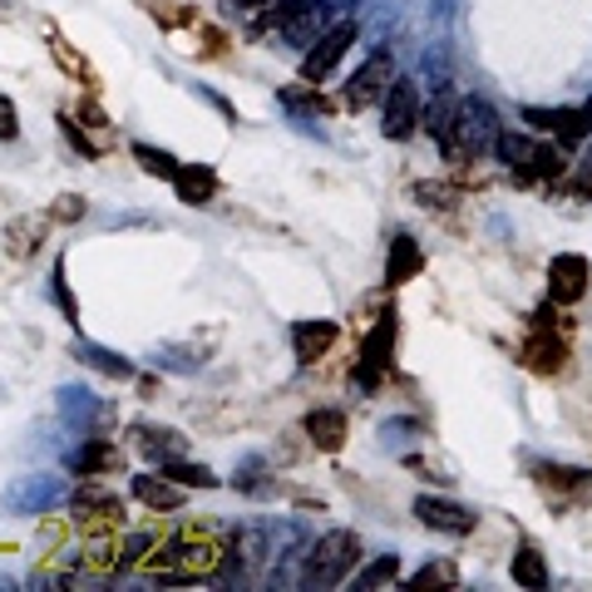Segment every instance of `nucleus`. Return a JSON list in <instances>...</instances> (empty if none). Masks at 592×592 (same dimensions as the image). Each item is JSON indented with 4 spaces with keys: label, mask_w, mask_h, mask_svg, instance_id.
Masks as SVG:
<instances>
[{
    "label": "nucleus",
    "mask_w": 592,
    "mask_h": 592,
    "mask_svg": "<svg viewBox=\"0 0 592 592\" xmlns=\"http://www.w3.org/2000/svg\"><path fill=\"white\" fill-rule=\"evenodd\" d=\"M134 499L148 504L154 514H178L183 509V484H173L168 474H134Z\"/></svg>",
    "instance_id": "obj_15"
},
{
    "label": "nucleus",
    "mask_w": 592,
    "mask_h": 592,
    "mask_svg": "<svg viewBox=\"0 0 592 592\" xmlns=\"http://www.w3.org/2000/svg\"><path fill=\"white\" fill-rule=\"evenodd\" d=\"M494 158L514 168L518 183H558V178L568 173V154L558 144L528 139V134H509V129H499Z\"/></svg>",
    "instance_id": "obj_2"
},
{
    "label": "nucleus",
    "mask_w": 592,
    "mask_h": 592,
    "mask_svg": "<svg viewBox=\"0 0 592 592\" xmlns=\"http://www.w3.org/2000/svg\"><path fill=\"white\" fill-rule=\"evenodd\" d=\"M509 573H514V583L528 588V592H543V588H548V563H543V553H538V548H528V543L509 558Z\"/></svg>",
    "instance_id": "obj_24"
},
{
    "label": "nucleus",
    "mask_w": 592,
    "mask_h": 592,
    "mask_svg": "<svg viewBox=\"0 0 592 592\" xmlns=\"http://www.w3.org/2000/svg\"><path fill=\"white\" fill-rule=\"evenodd\" d=\"M74 119H80L84 129H109V119L99 114V104H80V114H74Z\"/></svg>",
    "instance_id": "obj_37"
},
{
    "label": "nucleus",
    "mask_w": 592,
    "mask_h": 592,
    "mask_svg": "<svg viewBox=\"0 0 592 592\" xmlns=\"http://www.w3.org/2000/svg\"><path fill=\"white\" fill-rule=\"evenodd\" d=\"M306 440H311L316 450L336 454L346 444V415H341V410H331V405L311 410V415H306Z\"/></svg>",
    "instance_id": "obj_20"
},
{
    "label": "nucleus",
    "mask_w": 592,
    "mask_h": 592,
    "mask_svg": "<svg viewBox=\"0 0 592 592\" xmlns=\"http://www.w3.org/2000/svg\"><path fill=\"white\" fill-rule=\"evenodd\" d=\"M282 104H292V109H316V114H326V99L316 94V84H306V89H282Z\"/></svg>",
    "instance_id": "obj_34"
},
{
    "label": "nucleus",
    "mask_w": 592,
    "mask_h": 592,
    "mask_svg": "<svg viewBox=\"0 0 592 592\" xmlns=\"http://www.w3.org/2000/svg\"><path fill=\"white\" fill-rule=\"evenodd\" d=\"M55 302H60V311L70 316V321H80V306H74V296H70V282H65V267H55Z\"/></svg>",
    "instance_id": "obj_36"
},
{
    "label": "nucleus",
    "mask_w": 592,
    "mask_h": 592,
    "mask_svg": "<svg viewBox=\"0 0 592 592\" xmlns=\"http://www.w3.org/2000/svg\"><path fill=\"white\" fill-rule=\"evenodd\" d=\"M45 228H50V218H40V213H25V218H15L6 228V257H15V262H30L40 247H45Z\"/></svg>",
    "instance_id": "obj_14"
},
{
    "label": "nucleus",
    "mask_w": 592,
    "mask_h": 592,
    "mask_svg": "<svg viewBox=\"0 0 592 592\" xmlns=\"http://www.w3.org/2000/svg\"><path fill=\"white\" fill-rule=\"evenodd\" d=\"M84 213H89V203H84V198H74V193H60L55 203H50V213H45V218H55V222H80Z\"/></svg>",
    "instance_id": "obj_32"
},
{
    "label": "nucleus",
    "mask_w": 592,
    "mask_h": 592,
    "mask_svg": "<svg viewBox=\"0 0 592 592\" xmlns=\"http://www.w3.org/2000/svg\"><path fill=\"white\" fill-rule=\"evenodd\" d=\"M134 158H139L144 173L168 178V183H173V173H178V158L173 154H163V148H154V144H134Z\"/></svg>",
    "instance_id": "obj_28"
},
{
    "label": "nucleus",
    "mask_w": 592,
    "mask_h": 592,
    "mask_svg": "<svg viewBox=\"0 0 592 592\" xmlns=\"http://www.w3.org/2000/svg\"><path fill=\"white\" fill-rule=\"evenodd\" d=\"M70 509H74V518H94V524H124V499L94 479H84L80 489L70 494Z\"/></svg>",
    "instance_id": "obj_12"
},
{
    "label": "nucleus",
    "mask_w": 592,
    "mask_h": 592,
    "mask_svg": "<svg viewBox=\"0 0 592 592\" xmlns=\"http://www.w3.org/2000/svg\"><path fill=\"white\" fill-rule=\"evenodd\" d=\"M420 267H425V252H420V242L410 237V232H395V242H390V257H385V282H390V287H400V282L420 277Z\"/></svg>",
    "instance_id": "obj_18"
},
{
    "label": "nucleus",
    "mask_w": 592,
    "mask_h": 592,
    "mask_svg": "<svg viewBox=\"0 0 592 592\" xmlns=\"http://www.w3.org/2000/svg\"><path fill=\"white\" fill-rule=\"evenodd\" d=\"M395 578H400V558H376V563H366L356 573V588H380V583H395Z\"/></svg>",
    "instance_id": "obj_29"
},
{
    "label": "nucleus",
    "mask_w": 592,
    "mask_h": 592,
    "mask_svg": "<svg viewBox=\"0 0 592 592\" xmlns=\"http://www.w3.org/2000/svg\"><path fill=\"white\" fill-rule=\"evenodd\" d=\"M80 361H84V366H94V370H99V376H109V380H129V376H134V366L124 361V356L104 351V346H84V351H80Z\"/></svg>",
    "instance_id": "obj_27"
},
{
    "label": "nucleus",
    "mask_w": 592,
    "mask_h": 592,
    "mask_svg": "<svg viewBox=\"0 0 592 592\" xmlns=\"http://www.w3.org/2000/svg\"><path fill=\"white\" fill-rule=\"evenodd\" d=\"M45 45H50V55L60 60V70H65L70 80L89 84V89H94V84H99V80H94V65H89V60H84V55H74V50H70V40L60 35V30H50V40H45Z\"/></svg>",
    "instance_id": "obj_26"
},
{
    "label": "nucleus",
    "mask_w": 592,
    "mask_h": 592,
    "mask_svg": "<svg viewBox=\"0 0 592 592\" xmlns=\"http://www.w3.org/2000/svg\"><path fill=\"white\" fill-rule=\"evenodd\" d=\"M20 139V109L10 94H0V144H15Z\"/></svg>",
    "instance_id": "obj_33"
},
{
    "label": "nucleus",
    "mask_w": 592,
    "mask_h": 592,
    "mask_svg": "<svg viewBox=\"0 0 592 592\" xmlns=\"http://www.w3.org/2000/svg\"><path fill=\"white\" fill-rule=\"evenodd\" d=\"M341 326L336 321H296L292 326V351H296V366H316L326 351L336 346Z\"/></svg>",
    "instance_id": "obj_13"
},
{
    "label": "nucleus",
    "mask_w": 592,
    "mask_h": 592,
    "mask_svg": "<svg viewBox=\"0 0 592 592\" xmlns=\"http://www.w3.org/2000/svg\"><path fill=\"white\" fill-rule=\"evenodd\" d=\"M267 553H272V533H267V528L247 524V528H237V533H232V558H237V568H262V563H267Z\"/></svg>",
    "instance_id": "obj_21"
},
{
    "label": "nucleus",
    "mask_w": 592,
    "mask_h": 592,
    "mask_svg": "<svg viewBox=\"0 0 592 592\" xmlns=\"http://www.w3.org/2000/svg\"><path fill=\"white\" fill-rule=\"evenodd\" d=\"M326 30V6L321 0H302V6L287 15V25H282V35H287V45H296V50H306L316 35Z\"/></svg>",
    "instance_id": "obj_19"
},
{
    "label": "nucleus",
    "mask_w": 592,
    "mask_h": 592,
    "mask_svg": "<svg viewBox=\"0 0 592 592\" xmlns=\"http://www.w3.org/2000/svg\"><path fill=\"white\" fill-rule=\"evenodd\" d=\"M454 109H459V94L450 89V84H440V94L430 104H420V129H430L435 134V144L450 134V124H454Z\"/></svg>",
    "instance_id": "obj_22"
},
{
    "label": "nucleus",
    "mask_w": 592,
    "mask_h": 592,
    "mask_svg": "<svg viewBox=\"0 0 592 592\" xmlns=\"http://www.w3.org/2000/svg\"><path fill=\"white\" fill-rule=\"evenodd\" d=\"M173 188H178V198H183L188 208H203V203H213L218 198V173L208 163H178Z\"/></svg>",
    "instance_id": "obj_17"
},
{
    "label": "nucleus",
    "mask_w": 592,
    "mask_h": 592,
    "mask_svg": "<svg viewBox=\"0 0 592 592\" xmlns=\"http://www.w3.org/2000/svg\"><path fill=\"white\" fill-rule=\"evenodd\" d=\"M390 80H395V65H390L385 50H376V55H370L366 65L356 70V80L346 84V104H351V109H370V104L385 99Z\"/></svg>",
    "instance_id": "obj_10"
},
{
    "label": "nucleus",
    "mask_w": 592,
    "mask_h": 592,
    "mask_svg": "<svg viewBox=\"0 0 592 592\" xmlns=\"http://www.w3.org/2000/svg\"><path fill=\"white\" fill-rule=\"evenodd\" d=\"M385 119H380V134L385 139H410V134L420 129V89H415V80H390V89H385Z\"/></svg>",
    "instance_id": "obj_7"
},
{
    "label": "nucleus",
    "mask_w": 592,
    "mask_h": 592,
    "mask_svg": "<svg viewBox=\"0 0 592 592\" xmlns=\"http://www.w3.org/2000/svg\"><path fill=\"white\" fill-rule=\"evenodd\" d=\"M588 277H592V267L583 252H558V257L548 262V302H558V306L583 302Z\"/></svg>",
    "instance_id": "obj_8"
},
{
    "label": "nucleus",
    "mask_w": 592,
    "mask_h": 592,
    "mask_svg": "<svg viewBox=\"0 0 592 592\" xmlns=\"http://www.w3.org/2000/svg\"><path fill=\"white\" fill-rule=\"evenodd\" d=\"M454 583H459V568L454 563H425L410 578V588H454Z\"/></svg>",
    "instance_id": "obj_30"
},
{
    "label": "nucleus",
    "mask_w": 592,
    "mask_h": 592,
    "mask_svg": "<svg viewBox=\"0 0 592 592\" xmlns=\"http://www.w3.org/2000/svg\"><path fill=\"white\" fill-rule=\"evenodd\" d=\"M415 518L425 528H435V533H450V538H469L474 524H479V514L474 509H464V504H454V499H435V494H420Z\"/></svg>",
    "instance_id": "obj_9"
},
{
    "label": "nucleus",
    "mask_w": 592,
    "mask_h": 592,
    "mask_svg": "<svg viewBox=\"0 0 592 592\" xmlns=\"http://www.w3.org/2000/svg\"><path fill=\"white\" fill-rule=\"evenodd\" d=\"M74 474H84V479H99V474H124V450L109 440H89L80 454L70 459Z\"/></svg>",
    "instance_id": "obj_16"
},
{
    "label": "nucleus",
    "mask_w": 592,
    "mask_h": 592,
    "mask_svg": "<svg viewBox=\"0 0 592 592\" xmlns=\"http://www.w3.org/2000/svg\"><path fill=\"white\" fill-rule=\"evenodd\" d=\"M518 361L533 370V376L553 380V376H563L568 370V341L563 336H553V331H533L524 341V351H518Z\"/></svg>",
    "instance_id": "obj_11"
},
{
    "label": "nucleus",
    "mask_w": 592,
    "mask_h": 592,
    "mask_svg": "<svg viewBox=\"0 0 592 592\" xmlns=\"http://www.w3.org/2000/svg\"><path fill=\"white\" fill-rule=\"evenodd\" d=\"M356 563H361V538H356L351 528H331V533H321L311 543V553H306L302 583L306 588H336L356 573Z\"/></svg>",
    "instance_id": "obj_3"
},
{
    "label": "nucleus",
    "mask_w": 592,
    "mask_h": 592,
    "mask_svg": "<svg viewBox=\"0 0 592 592\" xmlns=\"http://www.w3.org/2000/svg\"><path fill=\"white\" fill-rule=\"evenodd\" d=\"M499 114H494L489 99H459V109H454V124L450 134L440 139V154L450 158V163H474V158H489L494 144H499Z\"/></svg>",
    "instance_id": "obj_1"
},
{
    "label": "nucleus",
    "mask_w": 592,
    "mask_h": 592,
    "mask_svg": "<svg viewBox=\"0 0 592 592\" xmlns=\"http://www.w3.org/2000/svg\"><path fill=\"white\" fill-rule=\"evenodd\" d=\"M60 129H65V139H70L74 148H80L84 158H99V154H104V144H94L89 134H84V124L74 119V114H60Z\"/></svg>",
    "instance_id": "obj_31"
},
{
    "label": "nucleus",
    "mask_w": 592,
    "mask_h": 592,
    "mask_svg": "<svg viewBox=\"0 0 592 592\" xmlns=\"http://www.w3.org/2000/svg\"><path fill=\"white\" fill-rule=\"evenodd\" d=\"M134 435H139V450H144L154 464H168V459H178V454L188 450V440L178 435V430H154V425H139Z\"/></svg>",
    "instance_id": "obj_23"
},
{
    "label": "nucleus",
    "mask_w": 592,
    "mask_h": 592,
    "mask_svg": "<svg viewBox=\"0 0 592 592\" xmlns=\"http://www.w3.org/2000/svg\"><path fill=\"white\" fill-rule=\"evenodd\" d=\"M351 40H356V25H351V20H341V25L321 30V35L306 45V55H302V84H321L326 74H331V70L346 60Z\"/></svg>",
    "instance_id": "obj_5"
},
{
    "label": "nucleus",
    "mask_w": 592,
    "mask_h": 592,
    "mask_svg": "<svg viewBox=\"0 0 592 592\" xmlns=\"http://www.w3.org/2000/svg\"><path fill=\"white\" fill-rule=\"evenodd\" d=\"M533 484L543 489V499L553 509H583V504H592V474L573 469V464H543V469H533Z\"/></svg>",
    "instance_id": "obj_4"
},
{
    "label": "nucleus",
    "mask_w": 592,
    "mask_h": 592,
    "mask_svg": "<svg viewBox=\"0 0 592 592\" xmlns=\"http://www.w3.org/2000/svg\"><path fill=\"white\" fill-rule=\"evenodd\" d=\"M415 198L425 208H454V188H444V183H415Z\"/></svg>",
    "instance_id": "obj_35"
},
{
    "label": "nucleus",
    "mask_w": 592,
    "mask_h": 592,
    "mask_svg": "<svg viewBox=\"0 0 592 592\" xmlns=\"http://www.w3.org/2000/svg\"><path fill=\"white\" fill-rule=\"evenodd\" d=\"M158 469H163L173 484H183V489H218V484H222L208 464H193V459H183V454H178V459H168V464H158Z\"/></svg>",
    "instance_id": "obj_25"
},
{
    "label": "nucleus",
    "mask_w": 592,
    "mask_h": 592,
    "mask_svg": "<svg viewBox=\"0 0 592 592\" xmlns=\"http://www.w3.org/2000/svg\"><path fill=\"white\" fill-rule=\"evenodd\" d=\"M395 311H385L376 326H370V336H366V346H361V361H356V385L361 390H376L380 380H385V370H390V356H395Z\"/></svg>",
    "instance_id": "obj_6"
}]
</instances>
